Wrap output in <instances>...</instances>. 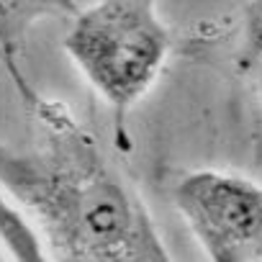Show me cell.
<instances>
[{
	"label": "cell",
	"instance_id": "277c9868",
	"mask_svg": "<svg viewBox=\"0 0 262 262\" xmlns=\"http://www.w3.org/2000/svg\"><path fill=\"white\" fill-rule=\"evenodd\" d=\"M77 13V0H0V62L11 72L16 90L29 82L18 70L29 31L44 18H67Z\"/></svg>",
	"mask_w": 262,
	"mask_h": 262
},
{
	"label": "cell",
	"instance_id": "8992f818",
	"mask_svg": "<svg viewBox=\"0 0 262 262\" xmlns=\"http://www.w3.org/2000/svg\"><path fill=\"white\" fill-rule=\"evenodd\" d=\"M242 13V67L262 93V0H239Z\"/></svg>",
	"mask_w": 262,
	"mask_h": 262
},
{
	"label": "cell",
	"instance_id": "7a4b0ae2",
	"mask_svg": "<svg viewBox=\"0 0 262 262\" xmlns=\"http://www.w3.org/2000/svg\"><path fill=\"white\" fill-rule=\"evenodd\" d=\"M62 44L111 108L116 137L128 147L126 118L152 90L170 54L160 0H95L72 16Z\"/></svg>",
	"mask_w": 262,
	"mask_h": 262
},
{
	"label": "cell",
	"instance_id": "3957f363",
	"mask_svg": "<svg viewBox=\"0 0 262 262\" xmlns=\"http://www.w3.org/2000/svg\"><path fill=\"white\" fill-rule=\"evenodd\" d=\"M172 201L208 259H262V183L229 170H190L175 183Z\"/></svg>",
	"mask_w": 262,
	"mask_h": 262
},
{
	"label": "cell",
	"instance_id": "5b68a950",
	"mask_svg": "<svg viewBox=\"0 0 262 262\" xmlns=\"http://www.w3.org/2000/svg\"><path fill=\"white\" fill-rule=\"evenodd\" d=\"M0 244L13 259L21 262H39L47 257L36 226L3 185H0Z\"/></svg>",
	"mask_w": 262,
	"mask_h": 262
},
{
	"label": "cell",
	"instance_id": "6da1fadb",
	"mask_svg": "<svg viewBox=\"0 0 262 262\" xmlns=\"http://www.w3.org/2000/svg\"><path fill=\"white\" fill-rule=\"evenodd\" d=\"M34 121L24 147L0 144V185L36 226L44 249L70 262H167L142 195L98 139L54 98L18 90Z\"/></svg>",
	"mask_w": 262,
	"mask_h": 262
}]
</instances>
